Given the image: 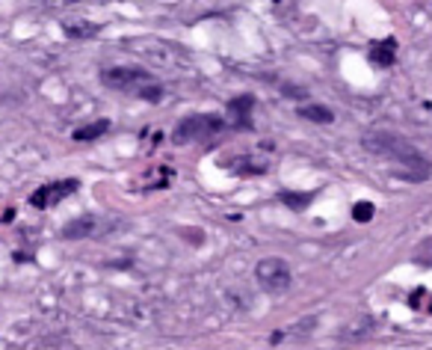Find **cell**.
Returning a JSON list of instances; mask_svg holds the SVG:
<instances>
[{"label": "cell", "mask_w": 432, "mask_h": 350, "mask_svg": "<svg viewBox=\"0 0 432 350\" xmlns=\"http://www.w3.org/2000/svg\"><path fill=\"white\" fill-rule=\"evenodd\" d=\"M361 146L370 151V155H379L388 158L394 163H400L406 169H394L397 178H406V181H426L429 178V160L420 155V151L408 143L406 137L394 134V131H368L361 137Z\"/></svg>", "instance_id": "6da1fadb"}, {"label": "cell", "mask_w": 432, "mask_h": 350, "mask_svg": "<svg viewBox=\"0 0 432 350\" xmlns=\"http://www.w3.org/2000/svg\"><path fill=\"white\" fill-rule=\"evenodd\" d=\"M101 81H104V86H110V90H121L128 95H137L148 104H157L163 98V86L142 69H107V72H101Z\"/></svg>", "instance_id": "7a4b0ae2"}, {"label": "cell", "mask_w": 432, "mask_h": 350, "mask_svg": "<svg viewBox=\"0 0 432 350\" xmlns=\"http://www.w3.org/2000/svg\"><path fill=\"white\" fill-rule=\"evenodd\" d=\"M225 128V122L219 116H214V113H202V116H187V119H181L178 122V128L172 131V140L178 146H184V143H193V140H207V137H214V134H219V131Z\"/></svg>", "instance_id": "3957f363"}, {"label": "cell", "mask_w": 432, "mask_h": 350, "mask_svg": "<svg viewBox=\"0 0 432 350\" xmlns=\"http://www.w3.org/2000/svg\"><path fill=\"white\" fill-rule=\"evenodd\" d=\"M77 188H80V181L77 178H62V181H51V184H42V188L30 196V205L33 208H53V205H60L65 196H71Z\"/></svg>", "instance_id": "277c9868"}, {"label": "cell", "mask_w": 432, "mask_h": 350, "mask_svg": "<svg viewBox=\"0 0 432 350\" xmlns=\"http://www.w3.org/2000/svg\"><path fill=\"white\" fill-rule=\"evenodd\" d=\"M254 276H258L261 285L270 288V291H284L287 285H291V267H287L282 258H263V261H258Z\"/></svg>", "instance_id": "5b68a950"}, {"label": "cell", "mask_w": 432, "mask_h": 350, "mask_svg": "<svg viewBox=\"0 0 432 350\" xmlns=\"http://www.w3.org/2000/svg\"><path fill=\"white\" fill-rule=\"evenodd\" d=\"M95 232H98V217L95 214H83V217H77V220L62 226L65 240H83V238H92Z\"/></svg>", "instance_id": "8992f818"}, {"label": "cell", "mask_w": 432, "mask_h": 350, "mask_svg": "<svg viewBox=\"0 0 432 350\" xmlns=\"http://www.w3.org/2000/svg\"><path fill=\"white\" fill-rule=\"evenodd\" d=\"M252 107H254V95H240L234 101H228V116L234 119V125L249 131L252 128Z\"/></svg>", "instance_id": "52a82bcc"}, {"label": "cell", "mask_w": 432, "mask_h": 350, "mask_svg": "<svg viewBox=\"0 0 432 350\" xmlns=\"http://www.w3.org/2000/svg\"><path fill=\"white\" fill-rule=\"evenodd\" d=\"M394 57H397V39L373 42L370 45V60L376 65H394Z\"/></svg>", "instance_id": "ba28073f"}, {"label": "cell", "mask_w": 432, "mask_h": 350, "mask_svg": "<svg viewBox=\"0 0 432 350\" xmlns=\"http://www.w3.org/2000/svg\"><path fill=\"white\" fill-rule=\"evenodd\" d=\"M110 131V122L107 119H98V122H89V125H80V128H74V140L77 143H92V140H98L101 134H107Z\"/></svg>", "instance_id": "9c48e42d"}, {"label": "cell", "mask_w": 432, "mask_h": 350, "mask_svg": "<svg viewBox=\"0 0 432 350\" xmlns=\"http://www.w3.org/2000/svg\"><path fill=\"white\" fill-rule=\"evenodd\" d=\"M296 113L302 116V119H308V122H320V125L335 122V113H331L329 107H323V104H302Z\"/></svg>", "instance_id": "30bf717a"}, {"label": "cell", "mask_w": 432, "mask_h": 350, "mask_svg": "<svg viewBox=\"0 0 432 350\" xmlns=\"http://www.w3.org/2000/svg\"><path fill=\"white\" fill-rule=\"evenodd\" d=\"M279 199L287 205V208H293V211H305L308 205L314 202V193L311 190H305V193H293V190H284Z\"/></svg>", "instance_id": "8fae6325"}, {"label": "cell", "mask_w": 432, "mask_h": 350, "mask_svg": "<svg viewBox=\"0 0 432 350\" xmlns=\"http://www.w3.org/2000/svg\"><path fill=\"white\" fill-rule=\"evenodd\" d=\"M408 306H412L415 312H432V294L426 288H417L408 294Z\"/></svg>", "instance_id": "7c38bea8"}, {"label": "cell", "mask_w": 432, "mask_h": 350, "mask_svg": "<svg viewBox=\"0 0 432 350\" xmlns=\"http://www.w3.org/2000/svg\"><path fill=\"white\" fill-rule=\"evenodd\" d=\"M101 30V24H65V33H69V36H74V39H83V36H95V33Z\"/></svg>", "instance_id": "4fadbf2b"}, {"label": "cell", "mask_w": 432, "mask_h": 350, "mask_svg": "<svg viewBox=\"0 0 432 350\" xmlns=\"http://www.w3.org/2000/svg\"><path fill=\"white\" fill-rule=\"evenodd\" d=\"M373 214H376L373 202H358V205H352V220H356V223H370Z\"/></svg>", "instance_id": "5bb4252c"}, {"label": "cell", "mask_w": 432, "mask_h": 350, "mask_svg": "<svg viewBox=\"0 0 432 350\" xmlns=\"http://www.w3.org/2000/svg\"><path fill=\"white\" fill-rule=\"evenodd\" d=\"M187 240H190V244H202V240H205V235H202V228H184V232H181Z\"/></svg>", "instance_id": "9a60e30c"}]
</instances>
